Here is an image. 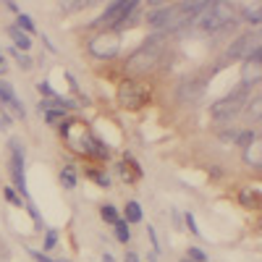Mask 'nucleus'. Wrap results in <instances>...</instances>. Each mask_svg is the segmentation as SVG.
I'll list each match as a JSON object with an SVG mask.
<instances>
[{
	"instance_id": "a878e982",
	"label": "nucleus",
	"mask_w": 262,
	"mask_h": 262,
	"mask_svg": "<svg viewBox=\"0 0 262 262\" xmlns=\"http://www.w3.org/2000/svg\"><path fill=\"white\" fill-rule=\"evenodd\" d=\"M55 242H58V233H55V231H48V238H45V252H50V249L55 247Z\"/></svg>"
},
{
	"instance_id": "7c9ffc66",
	"label": "nucleus",
	"mask_w": 262,
	"mask_h": 262,
	"mask_svg": "<svg viewBox=\"0 0 262 262\" xmlns=\"http://www.w3.org/2000/svg\"><path fill=\"white\" fill-rule=\"evenodd\" d=\"M102 262H116V259H113V254H111V252H105V254H102Z\"/></svg>"
},
{
	"instance_id": "f3484780",
	"label": "nucleus",
	"mask_w": 262,
	"mask_h": 262,
	"mask_svg": "<svg viewBox=\"0 0 262 262\" xmlns=\"http://www.w3.org/2000/svg\"><path fill=\"white\" fill-rule=\"evenodd\" d=\"M37 90H39V95H45L48 100H55V97H60V95L53 90V86H50V81H39V84H37Z\"/></svg>"
},
{
	"instance_id": "5701e85b",
	"label": "nucleus",
	"mask_w": 262,
	"mask_h": 262,
	"mask_svg": "<svg viewBox=\"0 0 262 262\" xmlns=\"http://www.w3.org/2000/svg\"><path fill=\"white\" fill-rule=\"evenodd\" d=\"M186 226H189V233H194V236H202V231L196 228V221H194V215H191V212H186Z\"/></svg>"
},
{
	"instance_id": "412c9836",
	"label": "nucleus",
	"mask_w": 262,
	"mask_h": 262,
	"mask_svg": "<svg viewBox=\"0 0 262 262\" xmlns=\"http://www.w3.org/2000/svg\"><path fill=\"white\" fill-rule=\"evenodd\" d=\"M63 116H66V111H50V113H45V121L48 123H60Z\"/></svg>"
},
{
	"instance_id": "4468645a",
	"label": "nucleus",
	"mask_w": 262,
	"mask_h": 262,
	"mask_svg": "<svg viewBox=\"0 0 262 262\" xmlns=\"http://www.w3.org/2000/svg\"><path fill=\"white\" fill-rule=\"evenodd\" d=\"M116 238H118L121 244H128L131 231H128V223H126V221H118V223H116Z\"/></svg>"
},
{
	"instance_id": "f257e3e1",
	"label": "nucleus",
	"mask_w": 262,
	"mask_h": 262,
	"mask_svg": "<svg viewBox=\"0 0 262 262\" xmlns=\"http://www.w3.org/2000/svg\"><path fill=\"white\" fill-rule=\"evenodd\" d=\"M249 90H252V81H242L231 95H226L223 100H217L212 105V118L223 121V123L236 118L238 113H242V107L247 105V100H249Z\"/></svg>"
},
{
	"instance_id": "393cba45",
	"label": "nucleus",
	"mask_w": 262,
	"mask_h": 262,
	"mask_svg": "<svg viewBox=\"0 0 262 262\" xmlns=\"http://www.w3.org/2000/svg\"><path fill=\"white\" fill-rule=\"evenodd\" d=\"M90 3H84V0H79V3H60L63 11H79V8H86Z\"/></svg>"
},
{
	"instance_id": "7ed1b4c3",
	"label": "nucleus",
	"mask_w": 262,
	"mask_h": 262,
	"mask_svg": "<svg viewBox=\"0 0 262 262\" xmlns=\"http://www.w3.org/2000/svg\"><path fill=\"white\" fill-rule=\"evenodd\" d=\"M160 53H163V37H149L144 45L128 58V71H147V69H152V66L160 60Z\"/></svg>"
},
{
	"instance_id": "39448f33",
	"label": "nucleus",
	"mask_w": 262,
	"mask_h": 262,
	"mask_svg": "<svg viewBox=\"0 0 262 262\" xmlns=\"http://www.w3.org/2000/svg\"><path fill=\"white\" fill-rule=\"evenodd\" d=\"M254 48H259V39H257V34L247 32V34L236 37V39L231 42V48H228V53H226V55H228L231 60H242V58H249Z\"/></svg>"
},
{
	"instance_id": "423d86ee",
	"label": "nucleus",
	"mask_w": 262,
	"mask_h": 262,
	"mask_svg": "<svg viewBox=\"0 0 262 262\" xmlns=\"http://www.w3.org/2000/svg\"><path fill=\"white\" fill-rule=\"evenodd\" d=\"M0 105H8L11 111H13L16 116H21V118L27 116V107L21 105V100L16 97V92L11 90V84H8V81H0Z\"/></svg>"
},
{
	"instance_id": "f03ea898",
	"label": "nucleus",
	"mask_w": 262,
	"mask_h": 262,
	"mask_svg": "<svg viewBox=\"0 0 262 262\" xmlns=\"http://www.w3.org/2000/svg\"><path fill=\"white\" fill-rule=\"evenodd\" d=\"M196 24H200L205 32H221V29L233 24V6L223 3V0L207 3V8L196 16Z\"/></svg>"
},
{
	"instance_id": "0eeeda50",
	"label": "nucleus",
	"mask_w": 262,
	"mask_h": 262,
	"mask_svg": "<svg viewBox=\"0 0 262 262\" xmlns=\"http://www.w3.org/2000/svg\"><path fill=\"white\" fill-rule=\"evenodd\" d=\"M92 53L97 58H113L118 53V39L116 37H97L92 42Z\"/></svg>"
},
{
	"instance_id": "aec40b11",
	"label": "nucleus",
	"mask_w": 262,
	"mask_h": 262,
	"mask_svg": "<svg viewBox=\"0 0 262 262\" xmlns=\"http://www.w3.org/2000/svg\"><path fill=\"white\" fill-rule=\"evenodd\" d=\"M186 259H191V262H207V254L200 247H189V257Z\"/></svg>"
},
{
	"instance_id": "2f4dec72",
	"label": "nucleus",
	"mask_w": 262,
	"mask_h": 262,
	"mask_svg": "<svg viewBox=\"0 0 262 262\" xmlns=\"http://www.w3.org/2000/svg\"><path fill=\"white\" fill-rule=\"evenodd\" d=\"M0 74H6V60H3V53H0Z\"/></svg>"
},
{
	"instance_id": "9d476101",
	"label": "nucleus",
	"mask_w": 262,
	"mask_h": 262,
	"mask_svg": "<svg viewBox=\"0 0 262 262\" xmlns=\"http://www.w3.org/2000/svg\"><path fill=\"white\" fill-rule=\"evenodd\" d=\"M123 8H126V0H118V3H111L105 8V13L95 21V24H116L118 21V16L123 13Z\"/></svg>"
},
{
	"instance_id": "1a4fd4ad",
	"label": "nucleus",
	"mask_w": 262,
	"mask_h": 262,
	"mask_svg": "<svg viewBox=\"0 0 262 262\" xmlns=\"http://www.w3.org/2000/svg\"><path fill=\"white\" fill-rule=\"evenodd\" d=\"M142 100H144V95L134 86V81H123V86H121V102L128 105V107H139Z\"/></svg>"
},
{
	"instance_id": "f8f14e48",
	"label": "nucleus",
	"mask_w": 262,
	"mask_h": 262,
	"mask_svg": "<svg viewBox=\"0 0 262 262\" xmlns=\"http://www.w3.org/2000/svg\"><path fill=\"white\" fill-rule=\"evenodd\" d=\"M126 223H142V207L139 202H126Z\"/></svg>"
},
{
	"instance_id": "2eb2a0df",
	"label": "nucleus",
	"mask_w": 262,
	"mask_h": 262,
	"mask_svg": "<svg viewBox=\"0 0 262 262\" xmlns=\"http://www.w3.org/2000/svg\"><path fill=\"white\" fill-rule=\"evenodd\" d=\"M100 215H102V221H105V223H111V226L118 223V210H116L113 205H105V207L100 210Z\"/></svg>"
},
{
	"instance_id": "cd10ccee",
	"label": "nucleus",
	"mask_w": 262,
	"mask_h": 262,
	"mask_svg": "<svg viewBox=\"0 0 262 262\" xmlns=\"http://www.w3.org/2000/svg\"><path fill=\"white\" fill-rule=\"evenodd\" d=\"M249 116H254V121L259 118V97H254V102H252V107H249Z\"/></svg>"
},
{
	"instance_id": "b1692460",
	"label": "nucleus",
	"mask_w": 262,
	"mask_h": 262,
	"mask_svg": "<svg viewBox=\"0 0 262 262\" xmlns=\"http://www.w3.org/2000/svg\"><path fill=\"white\" fill-rule=\"evenodd\" d=\"M27 252H29V257H32L34 262H53L45 252H37V249H27Z\"/></svg>"
},
{
	"instance_id": "c756f323",
	"label": "nucleus",
	"mask_w": 262,
	"mask_h": 262,
	"mask_svg": "<svg viewBox=\"0 0 262 262\" xmlns=\"http://www.w3.org/2000/svg\"><path fill=\"white\" fill-rule=\"evenodd\" d=\"M126 262H139L137 252H126Z\"/></svg>"
},
{
	"instance_id": "ddd939ff",
	"label": "nucleus",
	"mask_w": 262,
	"mask_h": 262,
	"mask_svg": "<svg viewBox=\"0 0 262 262\" xmlns=\"http://www.w3.org/2000/svg\"><path fill=\"white\" fill-rule=\"evenodd\" d=\"M60 181L66 184V189H74V186H76V173H74L71 165H66V168L60 170Z\"/></svg>"
},
{
	"instance_id": "20e7f679",
	"label": "nucleus",
	"mask_w": 262,
	"mask_h": 262,
	"mask_svg": "<svg viewBox=\"0 0 262 262\" xmlns=\"http://www.w3.org/2000/svg\"><path fill=\"white\" fill-rule=\"evenodd\" d=\"M11 173H13V181L16 189L21 194H27V179H24V149H21L18 139H11Z\"/></svg>"
},
{
	"instance_id": "6e6552de",
	"label": "nucleus",
	"mask_w": 262,
	"mask_h": 262,
	"mask_svg": "<svg viewBox=\"0 0 262 262\" xmlns=\"http://www.w3.org/2000/svg\"><path fill=\"white\" fill-rule=\"evenodd\" d=\"M202 90H205L202 79H186V81L181 84V90H179V100H181V102H186V100H196V97L202 95Z\"/></svg>"
},
{
	"instance_id": "473e14b6",
	"label": "nucleus",
	"mask_w": 262,
	"mask_h": 262,
	"mask_svg": "<svg viewBox=\"0 0 262 262\" xmlns=\"http://www.w3.org/2000/svg\"><path fill=\"white\" fill-rule=\"evenodd\" d=\"M181 262H191V259H186V257H184V259H181Z\"/></svg>"
},
{
	"instance_id": "c85d7f7f",
	"label": "nucleus",
	"mask_w": 262,
	"mask_h": 262,
	"mask_svg": "<svg viewBox=\"0 0 262 262\" xmlns=\"http://www.w3.org/2000/svg\"><path fill=\"white\" fill-rule=\"evenodd\" d=\"M6 196H8V202H13V205H21V196H16V191H13V189H6Z\"/></svg>"
},
{
	"instance_id": "6ab92c4d",
	"label": "nucleus",
	"mask_w": 262,
	"mask_h": 262,
	"mask_svg": "<svg viewBox=\"0 0 262 262\" xmlns=\"http://www.w3.org/2000/svg\"><path fill=\"white\" fill-rule=\"evenodd\" d=\"M254 139H257V134H254V131H244V134H236V142H238V147H249Z\"/></svg>"
},
{
	"instance_id": "9b49d317",
	"label": "nucleus",
	"mask_w": 262,
	"mask_h": 262,
	"mask_svg": "<svg viewBox=\"0 0 262 262\" xmlns=\"http://www.w3.org/2000/svg\"><path fill=\"white\" fill-rule=\"evenodd\" d=\"M8 34H11V39H13V45L18 48V50H29L32 48V39H29V34H24V32H21V29H16V27H11L8 29Z\"/></svg>"
},
{
	"instance_id": "dca6fc26",
	"label": "nucleus",
	"mask_w": 262,
	"mask_h": 262,
	"mask_svg": "<svg viewBox=\"0 0 262 262\" xmlns=\"http://www.w3.org/2000/svg\"><path fill=\"white\" fill-rule=\"evenodd\" d=\"M16 29H24V34H29V32H34V24H32V16H27V13H18V18H16Z\"/></svg>"
},
{
	"instance_id": "4be33fe9",
	"label": "nucleus",
	"mask_w": 262,
	"mask_h": 262,
	"mask_svg": "<svg viewBox=\"0 0 262 262\" xmlns=\"http://www.w3.org/2000/svg\"><path fill=\"white\" fill-rule=\"evenodd\" d=\"M13 58L18 60V66H21V69H32V58H29V55H21L18 50H13Z\"/></svg>"
},
{
	"instance_id": "a211bd4d",
	"label": "nucleus",
	"mask_w": 262,
	"mask_h": 262,
	"mask_svg": "<svg viewBox=\"0 0 262 262\" xmlns=\"http://www.w3.org/2000/svg\"><path fill=\"white\" fill-rule=\"evenodd\" d=\"M244 16H247V24H252V27H259V6H254V8H247V11H244Z\"/></svg>"
},
{
	"instance_id": "bb28decb",
	"label": "nucleus",
	"mask_w": 262,
	"mask_h": 262,
	"mask_svg": "<svg viewBox=\"0 0 262 262\" xmlns=\"http://www.w3.org/2000/svg\"><path fill=\"white\" fill-rule=\"evenodd\" d=\"M95 181H97L100 186H105V189H107V186H111V179H107V176H105V173H95Z\"/></svg>"
}]
</instances>
